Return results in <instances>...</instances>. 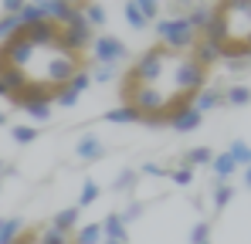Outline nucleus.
<instances>
[{
  "instance_id": "1",
  "label": "nucleus",
  "mask_w": 251,
  "mask_h": 244,
  "mask_svg": "<svg viewBox=\"0 0 251 244\" xmlns=\"http://www.w3.org/2000/svg\"><path fill=\"white\" fill-rule=\"evenodd\" d=\"M207 88V68L190 51H170L163 44L146 48L123 75L119 95L143 125H170L180 109Z\"/></svg>"
},
{
  "instance_id": "2",
  "label": "nucleus",
  "mask_w": 251,
  "mask_h": 244,
  "mask_svg": "<svg viewBox=\"0 0 251 244\" xmlns=\"http://www.w3.org/2000/svg\"><path fill=\"white\" fill-rule=\"evenodd\" d=\"M156 34H160V44L170 48V51H194V44H197V31L187 24V17L180 14V17H163V21H156Z\"/></svg>"
},
{
  "instance_id": "3",
  "label": "nucleus",
  "mask_w": 251,
  "mask_h": 244,
  "mask_svg": "<svg viewBox=\"0 0 251 244\" xmlns=\"http://www.w3.org/2000/svg\"><path fill=\"white\" fill-rule=\"evenodd\" d=\"M88 51H92V58H88L92 65H112V68H119V61L129 54L126 41H119L116 34H95Z\"/></svg>"
},
{
  "instance_id": "4",
  "label": "nucleus",
  "mask_w": 251,
  "mask_h": 244,
  "mask_svg": "<svg viewBox=\"0 0 251 244\" xmlns=\"http://www.w3.org/2000/svg\"><path fill=\"white\" fill-rule=\"evenodd\" d=\"M102 238H105V241H119V244H126V241H129V234H126V220H123V214H109V217L102 220Z\"/></svg>"
},
{
  "instance_id": "5",
  "label": "nucleus",
  "mask_w": 251,
  "mask_h": 244,
  "mask_svg": "<svg viewBox=\"0 0 251 244\" xmlns=\"http://www.w3.org/2000/svg\"><path fill=\"white\" fill-rule=\"evenodd\" d=\"M210 14H214V7H204V3H194V7H187V24L197 31V38L207 31V24H210Z\"/></svg>"
},
{
  "instance_id": "6",
  "label": "nucleus",
  "mask_w": 251,
  "mask_h": 244,
  "mask_svg": "<svg viewBox=\"0 0 251 244\" xmlns=\"http://www.w3.org/2000/svg\"><path fill=\"white\" fill-rule=\"evenodd\" d=\"M201 119H204V116L190 105V109H180V112L170 119V125H173L176 132H190V129H197V125H201Z\"/></svg>"
},
{
  "instance_id": "7",
  "label": "nucleus",
  "mask_w": 251,
  "mask_h": 244,
  "mask_svg": "<svg viewBox=\"0 0 251 244\" xmlns=\"http://www.w3.org/2000/svg\"><path fill=\"white\" fill-rule=\"evenodd\" d=\"M51 227H54V231H61V234H72V231H78V207L58 210V214H54V220H51Z\"/></svg>"
},
{
  "instance_id": "8",
  "label": "nucleus",
  "mask_w": 251,
  "mask_h": 244,
  "mask_svg": "<svg viewBox=\"0 0 251 244\" xmlns=\"http://www.w3.org/2000/svg\"><path fill=\"white\" fill-rule=\"evenodd\" d=\"M221 102H224V88H210V85H207V88H204V92H201V95L194 98V109H197V112L204 116L207 109H217Z\"/></svg>"
},
{
  "instance_id": "9",
  "label": "nucleus",
  "mask_w": 251,
  "mask_h": 244,
  "mask_svg": "<svg viewBox=\"0 0 251 244\" xmlns=\"http://www.w3.org/2000/svg\"><path fill=\"white\" fill-rule=\"evenodd\" d=\"M210 166H214V173H217V180H221V183H227V180L238 173V163H234V156H231V153L214 156V163H210Z\"/></svg>"
},
{
  "instance_id": "10",
  "label": "nucleus",
  "mask_w": 251,
  "mask_h": 244,
  "mask_svg": "<svg viewBox=\"0 0 251 244\" xmlns=\"http://www.w3.org/2000/svg\"><path fill=\"white\" fill-rule=\"evenodd\" d=\"M82 7V17L88 27H105V7L102 3H78Z\"/></svg>"
},
{
  "instance_id": "11",
  "label": "nucleus",
  "mask_w": 251,
  "mask_h": 244,
  "mask_svg": "<svg viewBox=\"0 0 251 244\" xmlns=\"http://www.w3.org/2000/svg\"><path fill=\"white\" fill-rule=\"evenodd\" d=\"M21 231H24V220H17V217L0 220V244H14L21 238Z\"/></svg>"
},
{
  "instance_id": "12",
  "label": "nucleus",
  "mask_w": 251,
  "mask_h": 244,
  "mask_svg": "<svg viewBox=\"0 0 251 244\" xmlns=\"http://www.w3.org/2000/svg\"><path fill=\"white\" fill-rule=\"evenodd\" d=\"M72 244H102V224H85V227H78Z\"/></svg>"
},
{
  "instance_id": "13",
  "label": "nucleus",
  "mask_w": 251,
  "mask_h": 244,
  "mask_svg": "<svg viewBox=\"0 0 251 244\" xmlns=\"http://www.w3.org/2000/svg\"><path fill=\"white\" fill-rule=\"evenodd\" d=\"M207 163H214V153H210L207 146H197V149H190V153L183 156V163H180V166L194 170V166H207Z\"/></svg>"
},
{
  "instance_id": "14",
  "label": "nucleus",
  "mask_w": 251,
  "mask_h": 244,
  "mask_svg": "<svg viewBox=\"0 0 251 244\" xmlns=\"http://www.w3.org/2000/svg\"><path fill=\"white\" fill-rule=\"evenodd\" d=\"M224 102H227V105H248L251 88L248 85H231V88H224Z\"/></svg>"
},
{
  "instance_id": "15",
  "label": "nucleus",
  "mask_w": 251,
  "mask_h": 244,
  "mask_svg": "<svg viewBox=\"0 0 251 244\" xmlns=\"http://www.w3.org/2000/svg\"><path fill=\"white\" fill-rule=\"evenodd\" d=\"M78 156H82V160H99V156H102V143H99V136H82V143H78Z\"/></svg>"
},
{
  "instance_id": "16",
  "label": "nucleus",
  "mask_w": 251,
  "mask_h": 244,
  "mask_svg": "<svg viewBox=\"0 0 251 244\" xmlns=\"http://www.w3.org/2000/svg\"><path fill=\"white\" fill-rule=\"evenodd\" d=\"M17 17H21V24H38V21H48L44 3H24V10H21Z\"/></svg>"
},
{
  "instance_id": "17",
  "label": "nucleus",
  "mask_w": 251,
  "mask_h": 244,
  "mask_svg": "<svg viewBox=\"0 0 251 244\" xmlns=\"http://www.w3.org/2000/svg\"><path fill=\"white\" fill-rule=\"evenodd\" d=\"M105 122H116V125H123V122H139V116H136L129 105H119V109L105 112Z\"/></svg>"
},
{
  "instance_id": "18",
  "label": "nucleus",
  "mask_w": 251,
  "mask_h": 244,
  "mask_svg": "<svg viewBox=\"0 0 251 244\" xmlns=\"http://www.w3.org/2000/svg\"><path fill=\"white\" fill-rule=\"evenodd\" d=\"M227 153L234 156V163H238V166H241V163L248 166V163H251V146H248V143H241V139H234V143L227 146Z\"/></svg>"
},
{
  "instance_id": "19",
  "label": "nucleus",
  "mask_w": 251,
  "mask_h": 244,
  "mask_svg": "<svg viewBox=\"0 0 251 244\" xmlns=\"http://www.w3.org/2000/svg\"><path fill=\"white\" fill-rule=\"evenodd\" d=\"M38 244H72V234H61L54 227H44L41 234H38Z\"/></svg>"
},
{
  "instance_id": "20",
  "label": "nucleus",
  "mask_w": 251,
  "mask_h": 244,
  "mask_svg": "<svg viewBox=\"0 0 251 244\" xmlns=\"http://www.w3.org/2000/svg\"><path fill=\"white\" fill-rule=\"evenodd\" d=\"M88 75H92V81H116L119 68H112V65H92Z\"/></svg>"
},
{
  "instance_id": "21",
  "label": "nucleus",
  "mask_w": 251,
  "mask_h": 244,
  "mask_svg": "<svg viewBox=\"0 0 251 244\" xmlns=\"http://www.w3.org/2000/svg\"><path fill=\"white\" fill-rule=\"evenodd\" d=\"M123 14H126V21H129V27H136V31H143V27H146V17L139 14V7H136L132 0L123 7Z\"/></svg>"
},
{
  "instance_id": "22",
  "label": "nucleus",
  "mask_w": 251,
  "mask_h": 244,
  "mask_svg": "<svg viewBox=\"0 0 251 244\" xmlns=\"http://www.w3.org/2000/svg\"><path fill=\"white\" fill-rule=\"evenodd\" d=\"M132 3H136V7H139V14H143V17H146V24H150V21H156V17H160V3H156V0H132Z\"/></svg>"
},
{
  "instance_id": "23",
  "label": "nucleus",
  "mask_w": 251,
  "mask_h": 244,
  "mask_svg": "<svg viewBox=\"0 0 251 244\" xmlns=\"http://www.w3.org/2000/svg\"><path fill=\"white\" fill-rule=\"evenodd\" d=\"M10 136H14V143H21V146H27L34 136H38V129L34 125H14L10 129Z\"/></svg>"
},
{
  "instance_id": "24",
  "label": "nucleus",
  "mask_w": 251,
  "mask_h": 244,
  "mask_svg": "<svg viewBox=\"0 0 251 244\" xmlns=\"http://www.w3.org/2000/svg\"><path fill=\"white\" fill-rule=\"evenodd\" d=\"M17 31H21V17H7L3 14L0 17V41H7L10 34H17Z\"/></svg>"
},
{
  "instance_id": "25",
  "label": "nucleus",
  "mask_w": 251,
  "mask_h": 244,
  "mask_svg": "<svg viewBox=\"0 0 251 244\" xmlns=\"http://www.w3.org/2000/svg\"><path fill=\"white\" fill-rule=\"evenodd\" d=\"M95 200H99V183H95V180H85L78 203H82V207H88V203H95Z\"/></svg>"
},
{
  "instance_id": "26",
  "label": "nucleus",
  "mask_w": 251,
  "mask_h": 244,
  "mask_svg": "<svg viewBox=\"0 0 251 244\" xmlns=\"http://www.w3.org/2000/svg\"><path fill=\"white\" fill-rule=\"evenodd\" d=\"M190 244H210V224H207V220L194 224V231H190Z\"/></svg>"
},
{
  "instance_id": "27",
  "label": "nucleus",
  "mask_w": 251,
  "mask_h": 244,
  "mask_svg": "<svg viewBox=\"0 0 251 244\" xmlns=\"http://www.w3.org/2000/svg\"><path fill=\"white\" fill-rule=\"evenodd\" d=\"M234 197V190H231V183H217L214 187V207H227Z\"/></svg>"
},
{
  "instance_id": "28",
  "label": "nucleus",
  "mask_w": 251,
  "mask_h": 244,
  "mask_svg": "<svg viewBox=\"0 0 251 244\" xmlns=\"http://www.w3.org/2000/svg\"><path fill=\"white\" fill-rule=\"evenodd\" d=\"M24 112H27V116H31L34 122H48V119H51V105H44V102H34V105H27Z\"/></svg>"
},
{
  "instance_id": "29",
  "label": "nucleus",
  "mask_w": 251,
  "mask_h": 244,
  "mask_svg": "<svg viewBox=\"0 0 251 244\" xmlns=\"http://www.w3.org/2000/svg\"><path fill=\"white\" fill-rule=\"evenodd\" d=\"M54 102H58V105H65V109H68V105H75V102H78V92H75V88H72V85H65V88H61V92H58V95H54Z\"/></svg>"
},
{
  "instance_id": "30",
  "label": "nucleus",
  "mask_w": 251,
  "mask_h": 244,
  "mask_svg": "<svg viewBox=\"0 0 251 244\" xmlns=\"http://www.w3.org/2000/svg\"><path fill=\"white\" fill-rule=\"evenodd\" d=\"M170 180H173V183H180V187H187V183L194 180V170H187V166H176V170H170Z\"/></svg>"
},
{
  "instance_id": "31",
  "label": "nucleus",
  "mask_w": 251,
  "mask_h": 244,
  "mask_svg": "<svg viewBox=\"0 0 251 244\" xmlns=\"http://www.w3.org/2000/svg\"><path fill=\"white\" fill-rule=\"evenodd\" d=\"M68 85H72V88H75V92H78V95H82L85 88H88V85H92V75H88V72H78V75H75V78L68 81Z\"/></svg>"
},
{
  "instance_id": "32",
  "label": "nucleus",
  "mask_w": 251,
  "mask_h": 244,
  "mask_svg": "<svg viewBox=\"0 0 251 244\" xmlns=\"http://www.w3.org/2000/svg\"><path fill=\"white\" fill-rule=\"evenodd\" d=\"M132 183H136V173H132V170H126V173L116 176V190H129Z\"/></svg>"
},
{
  "instance_id": "33",
  "label": "nucleus",
  "mask_w": 251,
  "mask_h": 244,
  "mask_svg": "<svg viewBox=\"0 0 251 244\" xmlns=\"http://www.w3.org/2000/svg\"><path fill=\"white\" fill-rule=\"evenodd\" d=\"M143 173H150V176H170V170L156 166V163H146V166H143Z\"/></svg>"
},
{
  "instance_id": "34",
  "label": "nucleus",
  "mask_w": 251,
  "mask_h": 244,
  "mask_svg": "<svg viewBox=\"0 0 251 244\" xmlns=\"http://www.w3.org/2000/svg\"><path fill=\"white\" fill-rule=\"evenodd\" d=\"M245 183H248V187H251V163H248V166H245Z\"/></svg>"
},
{
  "instance_id": "35",
  "label": "nucleus",
  "mask_w": 251,
  "mask_h": 244,
  "mask_svg": "<svg viewBox=\"0 0 251 244\" xmlns=\"http://www.w3.org/2000/svg\"><path fill=\"white\" fill-rule=\"evenodd\" d=\"M0 95H3V98H7V85H3V81H0Z\"/></svg>"
},
{
  "instance_id": "36",
  "label": "nucleus",
  "mask_w": 251,
  "mask_h": 244,
  "mask_svg": "<svg viewBox=\"0 0 251 244\" xmlns=\"http://www.w3.org/2000/svg\"><path fill=\"white\" fill-rule=\"evenodd\" d=\"M3 122H7V116H3V112H0V125H3Z\"/></svg>"
},
{
  "instance_id": "37",
  "label": "nucleus",
  "mask_w": 251,
  "mask_h": 244,
  "mask_svg": "<svg viewBox=\"0 0 251 244\" xmlns=\"http://www.w3.org/2000/svg\"><path fill=\"white\" fill-rule=\"evenodd\" d=\"M102 244H119V241H105V238H102Z\"/></svg>"
},
{
  "instance_id": "38",
  "label": "nucleus",
  "mask_w": 251,
  "mask_h": 244,
  "mask_svg": "<svg viewBox=\"0 0 251 244\" xmlns=\"http://www.w3.org/2000/svg\"><path fill=\"white\" fill-rule=\"evenodd\" d=\"M0 173H3V160H0Z\"/></svg>"
},
{
  "instance_id": "39",
  "label": "nucleus",
  "mask_w": 251,
  "mask_h": 244,
  "mask_svg": "<svg viewBox=\"0 0 251 244\" xmlns=\"http://www.w3.org/2000/svg\"><path fill=\"white\" fill-rule=\"evenodd\" d=\"M248 65H251V54H248Z\"/></svg>"
}]
</instances>
